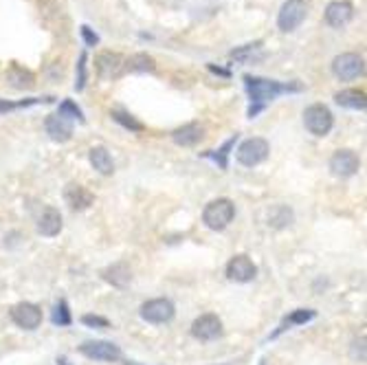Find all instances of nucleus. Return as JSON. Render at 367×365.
<instances>
[{
    "label": "nucleus",
    "mask_w": 367,
    "mask_h": 365,
    "mask_svg": "<svg viewBox=\"0 0 367 365\" xmlns=\"http://www.w3.org/2000/svg\"><path fill=\"white\" fill-rule=\"evenodd\" d=\"M86 88V53L81 51L79 62H77V81H75V90L81 92Z\"/></svg>",
    "instance_id": "nucleus-31"
},
{
    "label": "nucleus",
    "mask_w": 367,
    "mask_h": 365,
    "mask_svg": "<svg viewBox=\"0 0 367 365\" xmlns=\"http://www.w3.org/2000/svg\"><path fill=\"white\" fill-rule=\"evenodd\" d=\"M62 231V214L55 207H45L38 218V234L45 238H55Z\"/></svg>",
    "instance_id": "nucleus-18"
},
{
    "label": "nucleus",
    "mask_w": 367,
    "mask_h": 365,
    "mask_svg": "<svg viewBox=\"0 0 367 365\" xmlns=\"http://www.w3.org/2000/svg\"><path fill=\"white\" fill-rule=\"evenodd\" d=\"M314 317H317V310H312V308H297V310H292L288 317H284V321H281V326H279L275 332H273V335H270V339L279 337L281 332L290 330L292 326H303V323L312 321Z\"/></svg>",
    "instance_id": "nucleus-22"
},
{
    "label": "nucleus",
    "mask_w": 367,
    "mask_h": 365,
    "mask_svg": "<svg viewBox=\"0 0 367 365\" xmlns=\"http://www.w3.org/2000/svg\"><path fill=\"white\" fill-rule=\"evenodd\" d=\"M361 170V159L354 150H337L330 159V172L339 179H350Z\"/></svg>",
    "instance_id": "nucleus-11"
},
{
    "label": "nucleus",
    "mask_w": 367,
    "mask_h": 365,
    "mask_svg": "<svg viewBox=\"0 0 367 365\" xmlns=\"http://www.w3.org/2000/svg\"><path fill=\"white\" fill-rule=\"evenodd\" d=\"M225 273H227V277L231 279V281H238V284H249V281L255 279L257 266L253 264V260H251L249 255L238 253V255H233L227 262Z\"/></svg>",
    "instance_id": "nucleus-9"
},
{
    "label": "nucleus",
    "mask_w": 367,
    "mask_h": 365,
    "mask_svg": "<svg viewBox=\"0 0 367 365\" xmlns=\"http://www.w3.org/2000/svg\"><path fill=\"white\" fill-rule=\"evenodd\" d=\"M268 152H270V145H268L266 139L251 137V139L240 143V148L236 152V159H238L240 165H244V168H257L260 163H264L268 159Z\"/></svg>",
    "instance_id": "nucleus-4"
},
{
    "label": "nucleus",
    "mask_w": 367,
    "mask_h": 365,
    "mask_svg": "<svg viewBox=\"0 0 367 365\" xmlns=\"http://www.w3.org/2000/svg\"><path fill=\"white\" fill-rule=\"evenodd\" d=\"M88 161L92 165V170H97L101 176H112L114 174L112 156H110V152L106 148H103V145H95V148H90Z\"/></svg>",
    "instance_id": "nucleus-20"
},
{
    "label": "nucleus",
    "mask_w": 367,
    "mask_h": 365,
    "mask_svg": "<svg viewBox=\"0 0 367 365\" xmlns=\"http://www.w3.org/2000/svg\"><path fill=\"white\" fill-rule=\"evenodd\" d=\"M62 196H64V203L73 212H84V210H88L90 205H95V194L88 192L86 187L79 183H68Z\"/></svg>",
    "instance_id": "nucleus-13"
},
{
    "label": "nucleus",
    "mask_w": 367,
    "mask_h": 365,
    "mask_svg": "<svg viewBox=\"0 0 367 365\" xmlns=\"http://www.w3.org/2000/svg\"><path fill=\"white\" fill-rule=\"evenodd\" d=\"M176 315V308L170 299L159 297V299H150L141 306V319L154 323V326H161V323H170Z\"/></svg>",
    "instance_id": "nucleus-7"
},
{
    "label": "nucleus",
    "mask_w": 367,
    "mask_h": 365,
    "mask_svg": "<svg viewBox=\"0 0 367 365\" xmlns=\"http://www.w3.org/2000/svg\"><path fill=\"white\" fill-rule=\"evenodd\" d=\"M79 354L90 361L114 363L121 359V348L112 341H86L79 346Z\"/></svg>",
    "instance_id": "nucleus-8"
},
{
    "label": "nucleus",
    "mask_w": 367,
    "mask_h": 365,
    "mask_svg": "<svg viewBox=\"0 0 367 365\" xmlns=\"http://www.w3.org/2000/svg\"><path fill=\"white\" fill-rule=\"evenodd\" d=\"M123 71H128V73H154L156 62L148 53H134L123 62Z\"/></svg>",
    "instance_id": "nucleus-25"
},
{
    "label": "nucleus",
    "mask_w": 367,
    "mask_h": 365,
    "mask_svg": "<svg viewBox=\"0 0 367 365\" xmlns=\"http://www.w3.org/2000/svg\"><path fill=\"white\" fill-rule=\"evenodd\" d=\"M58 365H68L66 357H58Z\"/></svg>",
    "instance_id": "nucleus-37"
},
{
    "label": "nucleus",
    "mask_w": 367,
    "mask_h": 365,
    "mask_svg": "<svg viewBox=\"0 0 367 365\" xmlns=\"http://www.w3.org/2000/svg\"><path fill=\"white\" fill-rule=\"evenodd\" d=\"M45 130L55 143H66L73 139V123L62 114H49L45 119Z\"/></svg>",
    "instance_id": "nucleus-15"
},
{
    "label": "nucleus",
    "mask_w": 367,
    "mask_h": 365,
    "mask_svg": "<svg viewBox=\"0 0 367 365\" xmlns=\"http://www.w3.org/2000/svg\"><path fill=\"white\" fill-rule=\"evenodd\" d=\"M53 97H31V99H23V101H7V99H0V114L3 112H9V110H16V108H27V106H36V103H51Z\"/></svg>",
    "instance_id": "nucleus-29"
},
{
    "label": "nucleus",
    "mask_w": 367,
    "mask_h": 365,
    "mask_svg": "<svg viewBox=\"0 0 367 365\" xmlns=\"http://www.w3.org/2000/svg\"><path fill=\"white\" fill-rule=\"evenodd\" d=\"M123 58L119 53H112V51H101L95 58V68L97 75L101 79H114L123 73Z\"/></svg>",
    "instance_id": "nucleus-14"
},
{
    "label": "nucleus",
    "mask_w": 367,
    "mask_h": 365,
    "mask_svg": "<svg viewBox=\"0 0 367 365\" xmlns=\"http://www.w3.org/2000/svg\"><path fill=\"white\" fill-rule=\"evenodd\" d=\"M110 117H112V121H117L119 126H123L125 130H130V132H143V130H145V126H143L139 119L132 117L130 112H125V110H121V108H114V110L110 112Z\"/></svg>",
    "instance_id": "nucleus-27"
},
{
    "label": "nucleus",
    "mask_w": 367,
    "mask_h": 365,
    "mask_svg": "<svg viewBox=\"0 0 367 365\" xmlns=\"http://www.w3.org/2000/svg\"><path fill=\"white\" fill-rule=\"evenodd\" d=\"M334 101L339 103L341 108H348V110H365L367 108V97L363 90H356V88H345L341 92L334 95Z\"/></svg>",
    "instance_id": "nucleus-23"
},
{
    "label": "nucleus",
    "mask_w": 367,
    "mask_h": 365,
    "mask_svg": "<svg viewBox=\"0 0 367 365\" xmlns=\"http://www.w3.org/2000/svg\"><path fill=\"white\" fill-rule=\"evenodd\" d=\"M81 36H84V42H86L88 47H95V45L99 42V36H97V34H92L90 27H86V25L81 27Z\"/></svg>",
    "instance_id": "nucleus-35"
},
{
    "label": "nucleus",
    "mask_w": 367,
    "mask_h": 365,
    "mask_svg": "<svg viewBox=\"0 0 367 365\" xmlns=\"http://www.w3.org/2000/svg\"><path fill=\"white\" fill-rule=\"evenodd\" d=\"M306 16H308L306 0H286L277 14V27L279 31L288 34V31H295L306 20Z\"/></svg>",
    "instance_id": "nucleus-5"
},
{
    "label": "nucleus",
    "mask_w": 367,
    "mask_h": 365,
    "mask_svg": "<svg viewBox=\"0 0 367 365\" xmlns=\"http://www.w3.org/2000/svg\"><path fill=\"white\" fill-rule=\"evenodd\" d=\"M295 221V212L288 205H275L268 214V227L273 229H286Z\"/></svg>",
    "instance_id": "nucleus-26"
},
{
    "label": "nucleus",
    "mask_w": 367,
    "mask_h": 365,
    "mask_svg": "<svg viewBox=\"0 0 367 365\" xmlns=\"http://www.w3.org/2000/svg\"><path fill=\"white\" fill-rule=\"evenodd\" d=\"M238 139H240V134H233V137H231V139H227L223 145H220L218 150H209V152H205L203 156H207V159H212L220 170H227V168H229V154H231V150L236 148Z\"/></svg>",
    "instance_id": "nucleus-24"
},
{
    "label": "nucleus",
    "mask_w": 367,
    "mask_h": 365,
    "mask_svg": "<svg viewBox=\"0 0 367 365\" xmlns=\"http://www.w3.org/2000/svg\"><path fill=\"white\" fill-rule=\"evenodd\" d=\"M101 277L114 288H125L132 281V268L128 262H114L108 268H103Z\"/></svg>",
    "instance_id": "nucleus-19"
},
{
    "label": "nucleus",
    "mask_w": 367,
    "mask_h": 365,
    "mask_svg": "<svg viewBox=\"0 0 367 365\" xmlns=\"http://www.w3.org/2000/svg\"><path fill=\"white\" fill-rule=\"evenodd\" d=\"M260 365H266V361H260Z\"/></svg>",
    "instance_id": "nucleus-38"
},
{
    "label": "nucleus",
    "mask_w": 367,
    "mask_h": 365,
    "mask_svg": "<svg viewBox=\"0 0 367 365\" xmlns=\"http://www.w3.org/2000/svg\"><path fill=\"white\" fill-rule=\"evenodd\" d=\"M352 359L359 361V363L365 361V339H363V337L352 341Z\"/></svg>",
    "instance_id": "nucleus-34"
},
{
    "label": "nucleus",
    "mask_w": 367,
    "mask_h": 365,
    "mask_svg": "<svg viewBox=\"0 0 367 365\" xmlns=\"http://www.w3.org/2000/svg\"><path fill=\"white\" fill-rule=\"evenodd\" d=\"M354 16V7L348 3V0H334L326 7V23L334 29L345 27Z\"/></svg>",
    "instance_id": "nucleus-17"
},
{
    "label": "nucleus",
    "mask_w": 367,
    "mask_h": 365,
    "mask_svg": "<svg viewBox=\"0 0 367 365\" xmlns=\"http://www.w3.org/2000/svg\"><path fill=\"white\" fill-rule=\"evenodd\" d=\"M9 317H12V321L16 323L18 328L36 330V328H40V323H42V310H40V306L31 304V301H20V304L12 306V310H9Z\"/></svg>",
    "instance_id": "nucleus-10"
},
{
    "label": "nucleus",
    "mask_w": 367,
    "mask_h": 365,
    "mask_svg": "<svg viewBox=\"0 0 367 365\" xmlns=\"http://www.w3.org/2000/svg\"><path fill=\"white\" fill-rule=\"evenodd\" d=\"M7 81L18 90H31L36 86V75L25 66L12 64V66H9V71H7Z\"/></svg>",
    "instance_id": "nucleus-21"
},
{
    "label": "nucleus",
    "mask_w": 367,
    "mask_h": 365,
    "mask_svg": "<svg viewBox=\"0 0 367 365\" xmlns=\"http://www.w3.org/2000/svg\"><path fill=\"white\" fill-rule=\"evenodd\" d=\"M303 126L314 137H326L334 126V117L330 108L323 106V103H312V106L303 110Z\"/></svg>",
    "instance_id": "nucleus-3"
},
{
    "label": "nucleus",
    "mask_w": 367,
    "mask_h": 365,
    "mask_svg": "<svg viewBox=\"0 0 367 365\" xmlns=\"http://www.w3.org/2000/svg\"><path fill=\"white\" fill-rule=\"evenodd\" d=\"M51 321H53L55 326H60V328H66V326H71V323H73V315H71V308L66 304V299H60L55 304L53 312H51Z\"/></svg>",
    "instance_id": "nucleus-28"
},
{
    "label": "nucleus",
    "mask_w": 367,
    "mask_h": 365,
    "mask_svg": "<svg viewBox=\"0 0 367 365\" xmlns=\"http://www.w3.org/2000/svg\"><path fill=\"white\" fill-rule=\"evenodd\" d=\"M81 323L88 328H110V321L101 315H84L81 317Z\"/></svg>",
    "instance_id": "nucleus-33"
},
{
    "label": "nucleus",
    "mask_w": 367,
    "mask_h": 365,
    "mask_svg": "<svg viewBox=\"0 0 367 365\" xmlns=\"http://www.w3.org/2000/svg\"><path fill=\"white\" fill-rule=\"evenodd\" d=\"M244 88L249 92L251 106H249V117H257V112L266 108L268 101H275L279 95L286 92H301L303 84L299 81H275V79H264L255 75H244Z\"/></svg>",
    "instance_id": "nucleus-1"
},
{
    "label": "nucleus",
    "mask_w": 367,
    "mask_h": 365,
    "mask_svg": "<svg viewBox=\"0 0 367 365\" xmlns=\"http://www.w3.org/2000/svg\"><path fill=\"white\" fill-rule=\"evenodd\" d=\"M192 337L205 343L216 341L218 337H223V321L214 312H205L192 323Z\"/></svg>",
    "instance_id": "nucleus-12"
},
{
    "label": "nucleus",
    "mask_w": 367,
    "mask_h": 365,
    "mask_svg": "<svg viewBox=\"0 0 367 365\" xmlns=\"http://www.w3.org/2000/svg\"><path fill=\"white\" fill-rule=\"evenodd\" d=\"M58 114H62V117H66V119H77L79 123L86 121V117H84L81 108H79L77 103L73 101V99H64V101H62V103H60V110H58Z\"/></svg>",
    "instance_id": "nucleus-30"
},
{
    "label": "nucleus",
    "mask_w": 367,
    "mask_h": 365,
    "mask_svg": "<svg viewBox=\"0 0 367 365\" xmlns=\"http://www.w3.org/2000/svg\"><path fill=\"white\" fill-rule=\"evenodd\" d=\"M125 365H136V363H125Z\"/></svg>",
    "instance_id": "nucleus-39"
},
{
    "label": "nucleus",
    "mask_w": 367,
    "mask_h": 365,
    "mask_svg": "<svg viewBox=\"0 0 367 365\" xmlns=\"http://www.w3.org/2000/svg\"><path fill=\"white\" fill-rule=\"evenodd\" d=\"M332 73L341 81H352L365 75V62L359 53H341L332 60Z\"/></svg>",
    "instance_id": "nucleus-6"
},
{
    "label": "nucleus",
    "mask_w": 367,
    "mask_h": 365,
    "mask_svg": "<svg viewBox=\"0 0 367 365\" xmlns=\"http://www.w3.org/2000/svg\"><path fill=\"white\" fill-rule=\"evenodd\" d=\"M260 47H262V42L246 45V47H242V49H236V51H231V58H236V60H240V62H246V60L253 58L251 53H255V51H260Z\"/></svg>",
    "instance_id": "nucleus-32"
},
{
    "label": "nucleus",
    "mask_w": 367,
    "mask_h": 365,
    "mask_svg": "<svg viewBox=\"0 0 367 365\" xmlns=\"http://www.w3.org/2000/svg\"><path fill=\"white\" fill-rule=\"evenodd\" d=\"M209 71L216 73V75H223V77H229L231 73H229L227 68H220V66H214V64H209Z\"/></svg>",
    "instance_id": "nucleus-36"
},
{
    "label": "nucleus",
    "mask_w": 367,
    "mask_h": 365,
    "mask_svg": "<svg viewBox=\"0 0 367 365\" xmlns=\"http://www.w3.org/2000/svg\"><path fill=\"white\" fill-rule=\"evenodd\" d=\"M205 139V128L201 126V123H185V126L176 128L172 132V141L176 145H181V148H194V145H198Z\"/></svg>",
    "instance_id": "nucleus-16"
},
{
    "label": "nucleus",
    "mask_w": 367,
    "mask_h": 365,
    "mask_svg": "<svg viewBox=\"0 0 367 365\" xmlns=\"http://www.w3.org/2000/svg\"><path fill=\"white\" fill-rule=\"evenodd\" d=\"M236 218V205L229 198H216L203 210V223L212 231H223Z\"/></svg>",
    "instance_id": "nucleus-2"
}]
</instances>
